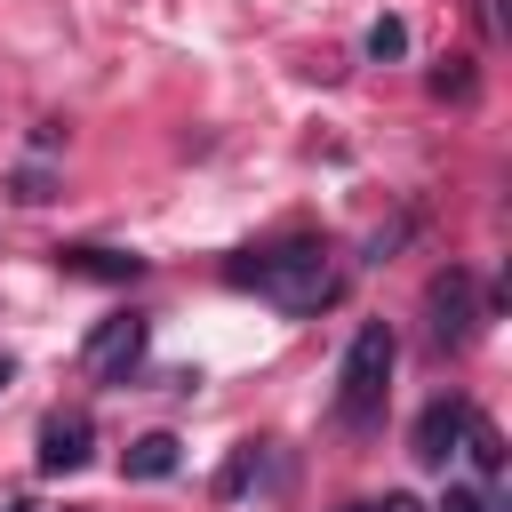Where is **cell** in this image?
Returning a JSON list of instances; mask_svg holds the SVG:
<instances>
[{
  "label": "cell",
  "instance_id": "obj_5",
  "mask_svg": "<svg viewBox=\"0 0 512 512\" xmlns=\"http://www.w3.org/2000/svg\"><path fill=\"white\" fill-rule=\"evenodd\" d=\"M464 416H472V400H456V392L424 400V416H416V432H408V456H416V464H448L456 440H464Z\"/></svg>",
  "mask_w": 512,
  "mask_h": 512
},
{
  "label": "cell",
  "instance_id": "obj_1",
  "mask_svg": "<svg viewBox=\"0 0 512 512\" xmlns=\"http://www.w3.org/2000/svg\"><path fill=\"white\" fill-rule=\"evenodd\" d=\"M224 280H232V288H248V296H264V304H280L288 320L328 312V304H336V288H344L336 248H328V240H312V232H288V240H264V248L232 256V264H224Z\"/></svg>",
  "mask_w": 512,
  "mask_h": 512
},
{
  "label": "cell",
  "instance_id": "obj_17",
  "mask_svg": "<svg viewBox=\"0 0 512 512\" xmlns=\"http://www.w3.org/2000/svg\"><path fill=\"white\" fill-rule=\"evenodd\" d=\"M352 512H368V504H352Z\"/></svg>",
  "mask_w": 512,
  "mask_h": 512
},
{
  "label": "cell",
  "instance_id": "obj_14",
  "mask_svg": "<svg viewBox=\"0 0 512 512\" xmlns=\"http://www.w3.org/2000/svg\"><path fill=\"white\" fill-rule=\"evenodd\" d=\"M368 512H424L416 496H384V504H368Z\"/></svg>",
  "mask_w": 512,
  "mask_h": 512
},
{
  "label": "cell",
  "instance_id": "obj_6",
  "mask_svg": "<svg viewBox=\"0 0 512 512\" xmlns=\"http://www.w3.org/2000/svg\"><path fill=\"white\" fill-rule=\"evenodd\" d=\"M88 448H96V424H88L80 408H56V416L40 424V472H80Z\"/></svg>",
  "mask_w": 512,
  "mask_h": 512
},
{
  "label": "cell",
  "instance_id": "obj_13",
  "mask_svg": "<svg viewBox=\"0 0 512 512\" xmlns=\"http://www.w3.org/2000/svg\"><path fill=\"white\" fill-rule=\"evenodd\" d=\"M440 512H496V496H488V488H448Z\"/></svg>",
  "mask_w": 512,
  "mask_h": 512
},
{
  "label": "cell",
  "instance_id": "obj_16",
  "mask_svg": "<svg viewBox=\"0 0 512 512\" xmlns=\"http://www.w3.org/2000/svg\"><path fill=\"white\" fill-rule=\"evenodd\" d=\"M8 512H32V504H8Z\"/></svg>",
  "mask_w": 512,
  "mask_h": 512
},
{
  "label": "cell",
  "instance_id": "obj_3",
  "mask_svg": "<svg viewBox=\"0 0 512 512\" xmlns=\"http://www.w3.org/2000/svg\"><path fill=\"white\" fill-rule=\"evenodd\" d=\"M424 336H432V352H464L472 336H480V288H472V272L464 264H448V272H432L424 280Z\"/></svg>",
  "mask_w": 512,
  "mask_h": 512
},
{
  "label": "cell",
  "instance_id": "obj_8",
  "mask_svg": "<svg viewBox=\"0 0 512 512\" xmlns=\"http://www.w3.org/2000/svg\"><path fill=\"white\" fill-rule=\"evenodd\" d=\"M184 456H176V432H144V440H128V456H120V472L128 480H168Z\"/></svg>",
  "mask_w": 512,
  "mask_h": 512
},
{
  "label": "cell",
  "instance_id": "obj_10",
  "mask_svg": "<svg viewBox=\"0 0 512 512\" xmlns=\"http://www.w3.org/2000/svg\"><path fill=\"white\" fill-rule=\"evenodd\" d=\"M360 48H368V56H376V64H392V56H408V24H400V16H376V24H368V40H360Z\"/></svg>",
  "mask_w": 512,
  "mask_h": 512
},
{
  "label": "cell",
  "instance_id": "obj_9",
  "mask_svg": "<svg viewBox=\"0 0 512 512\" xmlns=\"http://www.w3.org/2000/svg\"><path fill=\"white\" fill-rule=\"evenodd\" d=\"M456 448L472 456V472H480V480H496V472H504V432H496L488 416H464V440H456Z\"/></svg>",
  "mask_w": 512,
  "mask_h": 512
},
{
  "label": "cell",
  "instance_id": "obj_11",
  "mask_svg": "<svg viewBox=\"0 0 512 512\" xmlns=\"http://www.w3.org/2000/svg\"><path fill=\"white\" fill-rule=\"evenodd\" d=\"M472 88H480V80H472V64H464V56H448V64L432 72V96H456V104H472Z\"/></svg>",
  "mask_w": 512,
  "mask_h": 512
},
{
  "label": "cell",
  "instance_id": "obj_4",
  "mask_svg": "<svg viewBox=\"0 0 512 512\" xmlns=\"http://www.w3.org/2000/svg\"><path fill=\"white\" fill-rule=\"evenodd\" d=\"M144 344H152V320H144V312H112V320H96L88 344H80L88 384H128V376L144 368Z\"/></svg>",
  "mask_w": 512,
  "mask_h": 512
},
{
  "label": "cell",
  "instance_id": "obj_12",
  "mask_svg": "<svg viewBox=\"0 0 512 512\" xmlns=\"http://www.w3.org/2000/svg\"><path fill=\"white\" fill-rule=\"evenodd\" d=\"M16 200H24V208H40V200H56V184H48V168H16Z\"/></svg>",
  "mask_w": 512,
  "mask_h": 512
},
{
  "label": "cell",
  "instance_id": "obj_2",
  "mask_svg": "<svg viewBox=\"0 0 512 512\" xmlns=\"http://www.w3.org/2000/svg\"><path fill=\"white\" fill-rule=\"evenodd\" d=\"M392 360H400L392 328H384V320H360V328H352V344H344V368H336V424H344L352 440H368V432L384 424Z\"/></svg>",
  "mask_w": 512,
  "mask_h": 512
},
{
  "label": "cell",
  "instance_id": "obj_15",
  "mask_svg": "<svg viewBox=\"0 0 512 512\" xmlns=\"http://www.w3.org/2000/svg\"><path fill=\"white\" fill-rule=\"evenodd\" d=\"M0 384H16V360H0Z\"/></svg>",
  "mask_w": 512,
  "mask_h": 512
},
{
  "label": "cell",
  "instance_id": "obj_7",
  "mask_svg": "<svg viewBox=\"0 0 512 512\" xmlns=\"http://www.w3.org/2000/svg\"><path fill=\"white\" fill-rule=\"evenodd\" d=\"M56 264H64V272H80V280H136V272H144V256L88 248V240H80V248H56Z\"/></svg>",
  "mask_w": 512,
  "mask_h": 512
}]
</instances>
